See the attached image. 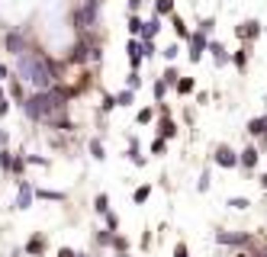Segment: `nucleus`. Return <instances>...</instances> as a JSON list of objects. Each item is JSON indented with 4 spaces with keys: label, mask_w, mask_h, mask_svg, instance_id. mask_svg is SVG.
Listing matches in <instances>:
<instances>
[{
    "label": "nucleus",
    "mask_w": 267,
    "mask_h": 257,
    "mask_svg": "<svg viewBox=\"0 0 267 257\" xmlns=\"http://www.w3.org/2000/svg\"><path fill=\"white\" fill-rule=\"evenodd\" d=\"M13 71L23 84H29L32 90H52L58 87V65L45 52H35V48H26L23 55L13 58Z\"/></svg>",
    "instance_id": "1"
},
{
    "label": "nucleus",
    "mask_w": 267,
    "mask_h": 257,
    "mask_svg": "<svg viewBox=\"0 0 267 257\" xmlns=\"http://www.w3.org/2000/svg\"><path fill=\"white\" fill-rule=\"evenodd\" d=\"M71 90H62V87H52V90H32L26 100H23V113L32 122H52L65 113V103H68Z\"/></svg>",
    "instance_id": "2"
},
{
    "label": "nucleus",
    "mask_w": 267,
    "mask_h": 257,
    "mask_svg": "<svg viewBox=\"0 0 267 257\" xmlns=\"http://www.w3.org/2000/svg\"><path fill=\"white\" fill-rule=\"evenodd\" d=\"M32 200H35V187H32L29 180H20L16 183V200H13V206H16V209H29Z\"/></svg>",
    "instance_id": "3"
},
{
    "label": "nucleus",
    "mask_w": 267,
    "mask_h": 257,
    "mask_svg": "<svg viewBox=\"0 0 267 257\" xmlns=\"http://www.w3.org/2000/svg\"><path fill=\"white\" fill-rule=\"evenodd\" d=\"M4 45H7V52L13 55V58H16V55H23V52H26V48H29V45H26V35H23L20 29L7 32V35H4Z\"/></svg>",
    "instance_id": "4"
},
{
    "label": "nucleus",
    "mask_w": 267,
    "mask_h": 257,
    "mask_svg": "<svg viewBox=\"0 0 267 257\" xmlns=\"http://www.w3.org/2000/svg\"><path fill=\"white\" fill-rule=\"evenodd\" d=\"M213 161L219 167H225V170H232V167H238V154L228 148V145H219V148L213 151Z\"/></svg>",
    "instance_id": "5"
},
{
    "label": "nucleus",
    "mask_w": 267,
    "mask_h": 257,
    "mask_svg": "<svg viewBox=\"0 0 267 257\" xmlns=\"http://www.w3.org/2000/svg\"><path fill=\"white\" fill-rule=\"evenodd\" d=\"M235 35H238L241 42H254V39L261 35V23H258V19H245V23H238V26H235Z\"/></svg>",
    "instance_id": "6"
},
{
    "label": "nucleus",
    "mask_w": 267,
    "mask_h": 257,
    "mask_svg": "<svg viewBox=\"0 0 267 257\" xmlns=\"http://www.w3.org/2000/svg\"><path fill=\"white\" fill-rule=\"evenodd\" d=\"M216 241L228 244V248H245L248 244V231H216Z\"/></svg>",
    "instance_id": "7"
},
{
    "label": "nucleus",
    "mask_w": 267,
    "mask_h": 257,
    "mask_svg": "<svg viewBox=\"0 0 267 257\" xmlns=\"http://www.w3.org/2000/svg\"><path fill=\"white\" fill-rule=\"evenodd\" d=\"M203 48H209V42H206V32H193L190 35V61H200L203 58Z\"/></svg>",
    "instance_id": "8"
},
{
    "label": "nucleus",
    "mask_w": 267,
    "mask_h": 257,
    "mask_svg": "<svg viewBox=\"0 0 267 257\" xmlns=\"http://www.w3.org/2000/svg\"><path fill=\"white\" fill-rule=\"evenodd\" d=\"M258 157H261L258 148H245V151H238V167L254 170V167H258Z\"/></svg>",
    "instance_id": "9"
},
{
    "label": "nucleus",
    "mask_w": 267,
    "mask_h": 257,
    "mask_svg": "<svg viewBox=\"0 0 267 257\" xmlns=\"http://www.w3.org/2000/svg\"><path fill=\"white\" fill-rule=\"evenodd\" d=\"M248 135H267V113L264 116H254V119H248Z\"/></svg>",
    "instance_id": "10"
},
{
    "label": "nucleus",
    "mask_w": 267,
    "mask_h": 257,
    "mask_svg": "<svg viewBox=\"0 0 267 257\" xmlns=\"http://www.w3.org/2000/svg\"><path fill=\"white\" fill-rule=\"evenodd\" d=\"M209 52H213V58H216V65H228V61H232V55L225 52L222 42H209Z\"/></svg>",
    "instance_id": "11"
},
{
    "label": "nucleus",
    "mask_w": 267,
    "mask_h": 257,
    "mask_svg": "<svg viewBox=\"0 0 267 257\" xmlns=\"http://www.w3.org/2000/svg\"><path fill=\"white\" fill-rule=\"evenodd\" d=\"M35 200H48V203H65V193H58V190H45V187H35Z\"/></svg>",
    "instance_id": "12"
},
{
    "label": "nucleus",
    "mask_w": 267,
    "mask_h": 257,
    "mask_svg": "<svg viewBox=\"0 0 267 257\" xmlns=\"http://www.w3.org/2000/svg\"><path fill=\"white\" fill-rule=\"evenodd\" d=\"M174 135H177V126L164 116L161 122H158V139H174Z\"/></svg>",
    "instance_id": "13"
},
{
    "label": "nucleus",
    "mask_w": 267,
    "mask_h": 257,
    "mask_svg": "<svg viewBox=\"0 0 267 257\" xmlns=\"http://www.w3.org/2000/svg\"><path fill=\"white\" fill-rule=\"evenodd\" d=\"M45 251V238L42 235H32L29 241H26V254H32V257H39Z\"/></svg>",
    "instance_id": "14"
},
{
    "label": "nucleus",
    "mask_w": 267,
    "mask_h": 257,
    "mask_svg": "<svg viewBox=\"0 0 267 257\" xmlns=\"http://www.w3.org/2000/svg\"><path fill=\"white\" fill-rule=\"evenodd\" d=\"M158 29H161V19H158V13H155V16H151V19L142 26V39H155V35H158Z\"/></svg>",
    "instance_id": "15"
},
{
    "label": "nucleus",
    "mask_w": 267,
    "mask_h": 257,
    "mask_svg": "<svg viewBox=\"0 0 267 257\" xmlns=\"http://www.w3.org/2000/svg\"><path fill=\"white\" fill-rule=\"evenodd\" d=\"M93 212H100V215L110 212V196H106V193H97L93 196Z\"/></svg>",
    "instance_id": "16"
},
{
    "label": "nucleus",
    "mask_w": 267,
    "mask_h": 257,
    "mask_svg": "<svg viewBox=\"0 0 267 257\" xmlns=\"http://www.w3.org/2000/svg\"><path fill=\"white\" fill-rule=\"evenodd\" d=\"M232 65L241 71V74H245V68H248V52H245V48H238V52H232Z\"/></svg>",
    "instance_id": "17"
},
{
    "label": "nucleus",
    "mask_w": 267,
    "mask_h": 257,
    "mask_svg": "<svg viewBox=\"0 0 267 257\" xmlns=\"http://www.w3.org/2000/svg\"><path fill=\"white\" fill-rule=\"evenodd\" d=\"M113 241H116V231H110V228L97 231V244H100V248H106V244H113Z\"/></svg>",
    "instance_id": "18"
},
{
    "label": "nucleus",
    "mask_w": 267,
    "mask_h": 257,
    "mask_svg": "<svg viewBox=\"0 0 267 257\" xmlns=\"http://www.w3.org/2000/svg\"><path fill=\"white\" fill-rule=\"evenodd\" d=\"M10 96H13V100L23 106V100H26V93H23V84H20V77L13 81V84H10Z\"/></svg>",
    "instance_id": "19"
},
{
    "label": "nucleus",
    "mask_w": 267,
    "mask_h": 257,
    "mask_svg": "<svg viewBox=\"0 0 267 257\" xmlns=\"http://www.w3.org/2000/svg\"><path fill=\"white\" fill-rule=\"evenodd\" d=\"M171 10H174V0H155V13H158V16L171 13Z\"/></svg>",
    "instance_id": "20"
},
{
    "label": "nucleus",
    "mask_w": 267,
    "mask_h": 257,
    "mask_svg": "<svg viewBox=\"0 0 267 257\" xmlns=\"http://www.w3.org/2000/svg\"><path fill=\"white\" fill-rule=\"evenodd\" d=\"M161 81L167 84V87H171V84H174V87H177V81H180V74H177V68L171 65V68H167V71H164V74H161Z\"/></svg>",
    "instance_id": "21"
},
{
    "label": "nucleus",
    "mask_w": 267,
    "mask_h": 257,
    "mask_svg": "<svg viewBox=\"0 0 267 257\" xmlns=\"http://www.w3.org/2000/svg\"><path fill=\"white\" fill-rule=\"evenodd\" d=\"M132 100H136V96H132V90H129V87L116 93V106H132Z\"/></svg>",
    "instance_id": "22"
},
{
    "label": "nucleus",
    "mask_w": 267,
    "mask_h": 257,
    "mask_svg": "<svg viewBox=\"0 0 267 257\" xmlns=\"http://www.w3.org/2000/svg\"><path fill=\"white\" fill-rule=\"evenodd\" d=\"M90 154H93V161H103V157H106V154H103V142H100V139H93V142H90Z\"/></svg>",
    "instance_id": "23"
},
{
    "label": "nucleus",
    "mask_w": 267,
    "mask_h": 257,
    "mask_svg": "<svg viewBox=\"0 0 267 257\" xmlns=\"http://www.w3.org/2000/svg\"><path fill=\"white\" fill-rule=\"evenodd\" d=\"M142 26H145V23H142V19H139L136 13H132V16H129V32H132V35H136V39H139V35H142Z\"/></svg>",
    "instance_id": "24"
},
{
    "label": "nucleus",
    "mask_w": 267,
    "mask_h": 257,
    "mask_svg": "<svg viewBox=\"0 0 267 257\" xmlns=\"http://www.w3.org/2000/svg\"><path fill=\"white\" fill-rule=\"evenodd\" d=\"M29 161H26V157H23V154H16L13 157V164H10V174H23V167H26Z\"/></svg>",
    "instance_id": "25"
},
{
    "label": "nucleus",
    "mask_w": 267,
    "mask_h": 257,
    "mask_svg": "<svg viewBox=\"0 0 267 257\" xmlns=\"http://www.w3.org/2000/svg\"><path fill=\"white\" fill-rule=\"evenodd\" d=\"M174 32L180 35V39H190V32H187V23L180 19V16H174Z\"/></svg>",
    "instance_id": "26"
},
{
    "label": "nucleus",
    "mask_w": 267,
    "mask_h": 257,
    "mask_svg": "<svg viewBox=\"0 0 267 257\" xmlns=\"http://www.w3.org/2000/svg\"><path fill=\"white\" fill-rule=\"evenodd\" d=\"M177 93H193V77H180L177 81Z\"/></svg>",
    "instance_id": "27"
},
{
    "label": "nucleus",
    "mask_w": 267,
    "mask_h": 257,
    "mask_svg": "<svg viewBox=\"0 0 267 257\" xmlns=\"http://www.w3.org/2000/svg\"><path fill=\"white\" fill-rule=\"evenodd\" d=\"M148 193H151V187H139V190H136V193H132V200H136V203H139V206H142V203H145V200H148Z\"/></svg>",
    "instance_id": "28"
},
{
    "label": "nucleus",
    "mask_w": 267,
    "mask_h": 257,
    "mask_svg": "<svg viewBox=\"0 0 267 257\" xmlns=\"http://www.w3.org/2000/svg\"><path fill=\"white\" fill-rule=\"evenodd\" d=\"M228 206H232V209H248V196H232V200H228Z\"/></svg>",
    "instance_id": "29"
},
{
    "label": "nucleus",
    "mask_w": 267,
    "mask_h": 257,
    "mask_svg": "<svg viewBox=\"0 0 267 257\" xmlns=\"http://www.w3.org/2000/svg\"><path fill=\"white\" fill-rule=\"evenodd\" d=\"M103 219H106V228H110V231H119V215L116 212H106Z\"/></svg>",
    "instance_id": "30"
},
{
    "label": "nucleus",
    "mask_w": 267,
    "mask_h": 257,
    "mask_svg": "<svg viewBox=\"0 0 267 257\" xmlns=\"http://www.w3.org/2000/svg\"><path fill=\"white\" fill-rule=\"evenodd\" d=\"M164 93H167V84H164V81H155V100H158V103L164 100Z\"/></svg>",
    "instance_id": "31"
},
{
    "label": "nucleus",
    "mask_w": 267,
    "mask_h": 257,
    "mask_svg": "<svg viewBox=\"0 0 267 257\" xmlns=\"http://www.w3.org/2000/svg\"><path fill=\"white\" fill-rule=\"evenodd\" d=\"M10 164H13V157H10V151H7V148H0V167H4V170H10Z\"/></svg>",
    "instance_id": "32"
},
{
    "label": "nucleus",
    "mask_w": 267,
    "mask_h": 257,
    "mask_svg": "<svg viewBox=\"0 0 267 257\" xmlns=\"http://www.w3.org/2000/svg\"><path fill=\"white\" fill-rule=\"evenodd\" d=\"M213 29H216V19H213V16H206V19L200 23V32H206V35H209Z\"/></svg>",
    "instance_id": "33"
},
{
    "label": "nucleus",
    "mask_w": 267,
    "mask_h": 257,
    "mask_svg": "<svg viewBox=\"0 0 267 257\" xmlns=\"http://www.w3.org/2000/svg\"><path fill=\"white\" fill-rule=\"evenodd\" d=\"M126 87H129V90H136V87H139V71H129V77H126Z\"/></svg>",
    "instance_id": "34"
},
{
    "label": "nucleus",
    "mask_w": 267,
    "mask_h": 257,
    "mask_svg": "<svg viewBox=\"0 0 267 257\" xmlns=\"http://www.w3.org/2000/svg\"><path fill=\"white\" fill-rule=\"evenodd\" d=\"M177 52H180L177 45H167V48H161V55H164L167 61H174V58H177Z\"/></svg>",
    "instance_id": "35"
},
{
    "label": "nucleus",
    "mask_w": 267,
    "mask_h": 257,
    "mask_svg": "<svg viewBox=\"0 0 267 257\" xmlns=\"http://www.w3.org/2000/svg\"><path fill=\"white\" fill-rule=\"evenodd\" d=\"M151 119H155V109H148V106L139 109V122H151Z\"/></svg>",
    "instance_id": "36"
},
{
    "label": "nucleus",
    "mask_w": 267,
    "mask_h": 257,
    "mask_svg": "<svg viewBox=\"0 0 267 257\" xmlns=\"http://www.w3.org/2000/svg\"><path fill=\"white\" fill-rule=\"evenodd\" d=\"M197 190H200V193H206V190H209V174H206V170L200 174V183H197Z\"/></svg>",
    "instance_id": "37"
},
{
    "label": "nucleus",
    "mask_w": 267,
    "mask_h": 257,
    "mask_svg": "<svg viewBox=\"0 0 267 257\" xmlns=\"http://www.w3.org/2000/svg\"><path fill=\"white\" fill-rule=\"evenodd\" d=\"M113 248H119V254H123V251L129 248V241H126L123 235H116V241H113Z\"/></svg>",
    "instance_id": "38"
},
{
    "label": "nucleus",
    "mask_w": 267,
    "mask_h": 257,
    "mask_svg": "<svg viewBox=\"0 0 267 257\" xmlns=\"http://www.w3.org/2000/svg\"><path fill=\"white\" fill-rule=\"evenodd\" d=\"M26 161H29V164H42V167H45V164H48V157H39V154H29V157H26Z\"/></svg>",
    "instance_id": "39"
},
{
    "label": "nucleus",
    "mask_w": 267,
    "mask_h": 257,
    "mask_svg": "<svg viewBox=\"0 0 267 257\" xmlns=\"http://www.w3.org/2000/svg\"><path fill=\"white\" fill-rule=\"evenodd\" d=\"M151 151L161 154V151H164V139H155V142H151Z\"/></svg>",
    "instance_id": "40"
},
{
    "label": "nucleus",
    "mask_w": 267,
    "mask_h": 257,
    "mask_svg": "<svg viewBox=\"0 0 267 257\" xmlns=\"http://www.w3.org/2000/svg\"><path fill=\"white\" fill-rule=\"evenodd\" d=\"M174 257H187V244H184V241H180L177 248H174Z\"/></svg>",
    "instance_id": "41"
},
{
    "label": "nucleus",
    "mask_w": 267,
    "mask_h": 257,
    "mask_svg": "<svg viewBox=\"0 0 267 257\" xmlns=\"http://www.w3.org/2000/svg\"><path fill=\"white\" fill-rule=\"evenodd\" d=\"M58 257H78V251H71V248H62V251H58Z\"/></svg>",
    "instance_id": "42"
},
{
    "label": "nucleus",
    "mask_w": 267,
    "mask_h": 257,
    "mask_svg": "<svg viewBox=\"0 0 267 257\" xmlns=\"http://www.w3.org/2000/svg\"><path fill=\"white\" fill-rule=\"evenodd\" d=\"M142 4H145V0H129V10H132V13H136V10H139Z\"/></svg>",
    "instance_id": "43"
},
{
    "label": "nucleus",
    "mask_w": 267,
    "mask_h": 257,
    "mask_svg": "<svg viewBox=\"0 0 267 257\" xmlns=\"http://www.w3.org/2000/svg\"><path fill=\"white\" fill-rule=\"evenodd\" d=\"M7 77H10V68H7V65H0V81H7Z\"/></svg>",
    "instance_id": "44"
},
{
    "label": "nucleus",
    "mask_w": 267,
    "mask_h": 257,
    "mask_svg": "<svg viewBox=\"0 0 267 257\" xmlns=\"http://www.w3.org/2000/svg\"><path fill=\"white\" fill-rule=\"evenodd\" d=\"M7 113H10V103L4 100V103H0V116H7Z\"/></svg>",
    "instance_id": "45"
},
{
    "label": "nucleus",
    "mask_w": 267,
    "mask_h": 257,
    "mask_svg": "<svg viewBox=\"0 0 267 257\" xmlns=\"http://www.w3.org/2000/svg\"><path fill=\"white\" fill-rule=\"evenodd\" d=\"M258 180H261V187H264V193H267V174H261Z\"/></svg>",
    "instance_id": "46"
},
{
    "label": "nucleus",
    "mask_w": 267,
    "mask_h": 257,
    "mask_svg": "<svg viewBox=\"0 0 267 257\" xmlns=\"http://www.w3.org/2000/svg\"><path fill=\"white\" fill-rule=\"evenodd\" d=\"M7 100V93H4V87H0V103H4Z\"/></svg>",
    "instance_id": "47"
},
{
    "label": "nucleus",
    "mask_w": 267,
    "mask_h": 257,
    "mask_svg": "<svg viewBox=\"0 0 267 257\" xmlns=\"http://www.w3.org/2000/svg\"><path fill=\"white\" fill-rule=\"evenodd\" d=\"M261 145H264V148H267V135H261Z\"/></svg>",
    "instance_id": "48"
},
{
    "label": "nucleus",
    "mask_w": 267,
    "mask_h": 257,
    "mask_svg": "<svg viewBox=\"0 0 267 257\" xmlns=\"http://www.w3.org/2000/svg\"><path fill=\"white\" fill-rule=\"evenodd\" d=\"M119 257H132V254H129V251H123V254H119Z\"/></svg>",
    "instance_id": "49"
},
{
    "label": "nucleus",
    "mask_w": 267,
    "mask_h": 257,
    "mask_svg": "<svg viewBox=\"0 0 267 257\" xmlns=\"http://www.w3.org/2000/svg\"><path fill=\"white\" fill-rule=\"evenodd\" d=\"M78 257H87V254H78Z\"/></svg>",
    "instance_id": "50"
},
{
    "label": "nucleus",
    "mask_w": 267,
    "mask_h": 257,
    "mask_svg": "<svg viewBox=\"0 0 267 257\" xmlns=\"http://www.w3.org/2000/svg\"><path fill=\"white\" fill-rule=\"evenodd\" d=\"M100 4H103V0H100Z\"/></svg>",
    "instance_id": "51"
}]
</instances>
